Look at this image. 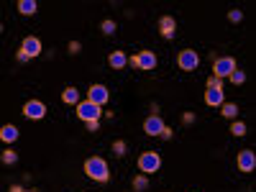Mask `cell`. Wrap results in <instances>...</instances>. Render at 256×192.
Instances as JSON below:
<instances>
[{
    "label": "cell",
    "mask_w": 256,
    "mask_h": 192,
    "mask_svg": "<svg viewBox=\"0 0 256 192\" xmlns=\"http://www.w3.org/2000/svg\"><path fill=\"white\" fill-rule=\"evenodd\" d=\"M23 115L29 118V121H41V118L47 115V105H44L41 100H29V103L23 105Z\"/></svg>",
    "instance_id": "8992f818"
},
{
    "label": "cell",
    "mask_w": 256,
    "mask_h": 192,
    "mask_svg": "<svg viewBox=\"0 0 256 192\" xmlns=\"http://www.w3.org/2000/svg\"><path fill=\"white\" fill-rule=\"evenodd\" d=\"M77 115L82 118V121H100V115H103V108L90 103V100H80L77 103Z\"/></svg>",
    "instance_id": "277c9868"
},
{
    "label": "cell",
    "mask_w": 256,
    "mask_h": 192,
    "mask_svg": "<svg viewBox=\"0 0 256 192\" xmlns=\"http://www.w3.org/2000/svg\"><path fill=\"white\" fill-rule=\"evenodd\" d=\"M0 161H3V164H8V167H13V164L18 161V154H16L13 149H5L3 154H0Z\"/></svg>",
    "instance_id": "ac0fdd59"
},
{
    "label": "cell",
    "mask_w": 256,
    "mask_h": 192,
    "mask_svg": "<svg viewBox=\"0 0 256 192\" xmlns=\"http://www.w3.org/2000/svg\"><path fill=\"white\" fill-rule=\"evenodd\" d=\"M16 62H18V64H26V62H31V59H29V54H23L21 49H18V51H16Z\"/></svg>",
    "instance_id": "83f0119b"
},
{
    "label": "cell",
    "mask_w": 256,
    "mask_h": 192,
    "mask_svg": "<svg viewBox=\"0 0 256 192\" xmlns=\"http://www.w3.org/2000/svg\"><path fill=\"white\" fill-rule=\"evenodd\" d=\"M100 31H103L105 36H111V33H115V21L113 18H105L103 23H100Z\"/></svg>",
    "instance_id": "7402d4cb"
},
{
    "label": "cell",
    "mask_w": 256,
    "mask_h": 192,
    "mask_svg": "<svg viewBox=\"0 0 256 192\" xmlns=\"http://www.w3.org/2000/svg\"><path fill=\"white\" fill-rule=\"evenodd\" d=\"M67 49H69V54H80V51H82V44H80V41H69Z\"/></svg>",
    "instance_id": "4316f807"
},
{
    "label": "cell",
    "mask_w": 256,
    "mask_h": 192,
    "mask_svg": "<svg viewBox=\"0 0 256 192\" xmlns=\"http://www.w3.org/2000/svg\"><path fill=\"white\" fill-rule=\"evenodd\" d=\"M164 126H167V123L161 121V115L154 113V115H149V118L144 121V131H146V136H159Z\"/></svg>",
    "instance_id": "ba28073f"
},
{
    "label": "cell",
    "mask_w": 256,
    "mask_h": 192,
    "mask_svg": "<svg viewBox=\"0 0 256 192\" xmlns=\"http://www.w3.org/2000/svg\"><path fill=\"white\" fill-rule=\"evenodd\" d=\"M208 90H223V80L210 77V80H208Z\"/></svg>",
    "instance_id": "484cf974"
},
{
    "label": "cell",
    "mask_w": 256,
    "mask_h": 192,
    "mask_svg": "<svg viewBox=\"0 0 256 192\" xmlns=\"http://www.w3.org/2000/svg\"><path fill=\"white\" fill-rule=\"evenodd\" d=\"M231 133H233V136H246V123H243V121H236V123L231 126Z\"/></svg>",
    "instance_id": "cb8c5ba5"
},
{
    "label": "cell",
    "mask_w": 256,
    "mask_h": 192,
    "mask_svg": "<svg viewBox=\"0 0 256 192\" xmlns=\"http://www.w3.org/2000/svg\"><path fill=\"white\" fill-rule=\"evenodd\" d=\"M177 67L182 72H195L200 67V54L195 49H182L179 57H177Z\"/></svg>",
    "instance_id": "3957f363"
},
{
    "label": "cell",
    "mask_w": 256,
    "mask_h": 192,
    "mask_svg": "<svg viewBox=\"0 0 256 192\" xmlns=\"http://www.w3.org/2000/svg\"><path fill=\"white\" fill-rule=\"evenodd\" d=\"M146 187H149V179H146V175H136V177H133V190H136V192H144Z\"/></svg>",
    "instance_id": "ffe728a7"
},
{
    "label": "cell",
    "mask_w": 256,
    "mask_h": 192,
    "mask_svg": "<svg viewBox=\"0 0 256 192\" xmlns=\"http://www.w3.org/2000/svg\"><path fill=\"white\" fill-rule=\"evenodd\" d=\"M18 11H21L23 16H33L36 11H39V3H36V0H21V3H18Z\"/></svg>",
    "instance_id": "e0dca14e"
},
{
    "label": "cell",
    "mask_w": 256,
    "mask_h": 192,
    "mask_svg": "<svg viewBox=\"0 0 256 192\" xmlns=\"http://www.w3.org/2000/svg\"><path fill=\"white\" fill-rule=\"evenodd\" d=\"M154 67H157V57H154V51L136 54V69H154Z\"/></svg>",
    "instance_id": "7c38bea8"
},
{
    "label": "cell",
    "mask_w": 256,
    "mask_h": 192,
    "mask_svg": "<svg viewBox=\"0 0 256 192\" xmlns=\"http://www.w3.org/2000/svg\"><path fill=\"white\" fill-rule=\"evenodd\" d=\"M62 103H64V105H77V103H80V90H77V87H64Z\"/></svg>",
    "instance_id": "2e32d148"
},
{
    "label": "cell",
    "mask_w": 256,
    "mask_h": 192,
    "mask_svg": "<svg viewBox=\"0 0 256 192\" xmlns=\"http://www.w3.org/2000/svg\"><path fill=\"white\" fill-rule=\"evenodd\" d=\"M228 21H231V23H241L243 21V13L239 11V8H233V11L228 13Z\"/></svg>",
    "instance_id": "d4e9b609"
},
{
    "label": "cell",
    "mask_w": 256,
    "mask_h": 192,
    "mask_svg": "<svg viewBox=\"0 0 256 192\" xmlns=\"http://www.w3.org/2000/svg\"><path fill=\"white\" fill-rule=\"evenodd\" d=\"M11 192H23V187H21V185H13V187H11Z\"/></svg>",
    "instance_id": "1f68e13d"
},
{
    "label": "cell",
    "mask_w": 256,
    "mask_h": 192,
    "mask_svg": "<svg viewBox=\"0 0 256 192\" xmlns=\"http://www.w3.org/2000/svg\"><path fill=\"white\" fill-rule=\"evenodd\" d=\"M23 192H36V190H23Z\"/></svg>",
    "instance_id": "d6a6232c"
},
{
    "label": "cell",
    "mask_w": 256,
    "mask_h": 192,
    "mask_svg": "<svg viewBox=\"0 0 256 192\" xmlns=\"http://www.w3.org/2000/svg\"><path fill=\"white\" fill-rule=\"evenodd\" d=\"M221 113L225 118H236V115H239V105H236V103H223L221 105Z\"/></svg>",
    "instance_id": "d6986e66"
},
{
    "label": "cell",
    "mask_w": 256,
    "mask_h": 192,
    "mask_svg": "<svg viewBox=\"0 0 256 192\" xmlns=\"http://www.w3.org/2000/svg\"><path fill=\"white\" fill-rule=\"evenodd\" d=\"M85 175L95 182H108L111 179V169H108V161L103 157H90L85 161Z\"/></svg>",
    "instance_id": "6da1fadb"
},
{
    "label": "cell",
    "mask_w": 256,
    "mask_h": 192,
    "mask_svg": "<svg viewBox=\"0 0 256 192\" xmlns=\"http://www.w3.org/2000/svg\"><path fill=\"white\" fill-rule=\"evenodd\" d=\"M182 121H185V126H192V123H195V113H185V115H182Z\"/></svg>",
    "instance_id": "4dcf8cb0"
},
{
    "label": "cell",
    "mask_w": 256,
    "mask_h": 192,
    "mask_svg": "<svg viewBox=\"0 0 256 192\" xmlns=\"http://www.w3.org/2000/svg\"><path fill=\"white\" fill-rule=\"evenodd\" d=\"M18 136H21V131H18L13 123H5L3 128H0V141H5V144L18 141Z\"/></svg>",
    "instance_id": "5bb4252c"
},
{
    "label": "cell",
    "mask_w": 256,
    "mask_h": 192,
    "mask_svg": "<svg viewBox=\"0 0 256 192\" xmlns=\"http://www.w3.org/2000/svg\"><path fill=\"white\" fill-rule=\"evenodd\" d=\"M161 169V157H159V151H144L141 157H139V172L141 175H154V172H159Z\"/></svg>",
    "instance_id": "7a4b0ae2"
},
{
    "label": "cell",
    "mask_w": 256,
    "mask_h": 192,
    "mask_svg": "<svg viewBox=\"0 0 256 192\" xmlns=\"http://www.w3.org/2000/svg\"><path fill=\"white\" fill-rule=\"evenodd\" d=\"M236 164H239V169L241 172H254V167H256V154L251 151V149H246V151H241L239 154V159H236Z\"/></svg>",
    "instance_id": "9c48e42d"
},
{
    "label": "cell",
    "mask_w": 256,
    "mask_h": 192,
    "mask_svg": "<svg viewBox=\"0 0 256 192\" xmlns=\"http://www.w3.org/2000/svg\"><path fill=\"white\" fill-rule=\"evenodd\" d=\"M233 69H239V67H236V59H233V57H221V59L213 62V77H218V80L228 77Z\"/></svg>",
    "instance_id": "5b68a950"
},
{
    "label": "cell",
    "mask_w": 256,
    "mask_h": 192,
    "mask_svg": "<svg viewBox=\"0 0 256 192\" xmlns=\"http://www.w3.org/2000/svg\"><path fill=\"white\" fill-rule=\"evenodd\" d=\"M108 97H111V93H108L105 85H93L87 90V100H90V103H95V105H100V108L108 103Z\"/></svg>",
    "instance_id": "52a82bcc"
},
{
    "label": "cell",
    "mask_w": 256,
    "mask_h": 192,
    "mask_svg": "<svg viewBox=\"0 0 256 192\" xmlns=\"http://www.w3.org/2000/svg\"><path fill=\"white\" fill-rule=\"evenodd\" d=\"M85 126H87V131H90V133H95L97 128H100V121H87Z\"/></svg>",
    "instance_id": "f546056e"
},
{
    "label": "cell",
    "mask_w": 256,
    "mask_h": 192,
    "mask_svg": "<svg viewBox=\"0 0 256 192\" xmlns=\"http://www.w3.org/2000/svg\"><path fill=\"white\" fill-rule=\"evenodd\" d=\"M228 77H231V82H233V85H239V87H241L243 82H246V72H243V69H233Z\"/></svg>",
    "instance_id": "44dd1931"
},
{
    "label": "cell",
    "mask_w": 256,
    "mask_h": 192,
    "mask_svg": "<svg viewBox=\"0 0 256 192\" xmlns=\"http://www.w3.org/2000/svg\"><path fill=\"white\" fill-rule=\"evenodd\" d=\"M159 31L164 39H175V31H177V21L172 16H161L159 18Z\"/></svg>",
    "instance_id": "8fae6325"
},
{
    "label": "cell",
    "mask_w": 256,
    "mask_h": 192,
    "mask_svg": "<svg viewBox=\"0 0 256 192\" xmlns=\"http://www.w3.org/2000/svg\"><path fill=\"white\" fill-rule=\"evenodd\" d=\"M126 149H128V144H126L123 139L113 141V151H115V157H126Z\"/></svg>",
    "instance_id": "603a6c76"
},
{
    "label": "cell",
    "mask_w": 256,
    "mask_h": 192,
    "mask_svg": "<svg viewBox=\"0 0 256 192\" xmlns=\"http://www.w3.org/2000/svg\"><path fill=\"white\" fill-rule=\"evenodd\" d=\"M108 64H111L113 69H123L126 64H128V57H126V54H123L121 49H118V51H113L111 57H108Z\"/></svg>",
    "instance_id": "9a60e30c"
},
{
    "label": "cell",
    "mask_w": 256,
    "mask_h": 192,
    "mask_svg": "<svg viewBox=\"0 0 256 192\" xmlns=\"http://www.w3.org/2000/svg\"><path fill=\"white\" fill-rule=\"evenodd\" d=\"M223 103H225V93H223V90H208V93H205V105L221 108Z\"/></svg>",
    "instance_id": "4fadbf2b"
},
{
    "label": "cell",
    "mask_w": 256,
    "mask_h": 192,
    "mask_svg": "<svg viewBox=\"0 0 256 192\" xmlns=\"http://www.w3.org/2000/svg\"><path fill=\"white\" fill-rule=\"evenodd\" d=\"M21 51L29 54V59L39 57V54H41V39H36V36H26L23 44H21Z\"/></svg>",
    "instance_id": "30bf717a"
},
{
    "label": "cell",
    "mask_w": 256,
    "mask_h": 192,
    "mask_svg": "<svg viewBox=\"0 0 256 192\" xmlns=\"http://www.w3.org/2000/svg\"><path fill=\"white\" fill-rule=\"evenodd\" d=\"M159 136H161V139H164V141H169V139H172V136H175V133H172V128H169V126H164Z\"/></svg>",
    "instance_id": "f1b7e54d"
},
{
    "label": "cell",
    "mask_w": 256,
    "mask_h": 192,
    "mask_svg": "<svg viewBox=\"0 0 256 192\" xmlns=\"http://www.w3.org/2000/svg\"><path fill=\"white\" fill-rule=\"evenodd\" d=\"M0 33H3V23H0Z\"/></svg>",
    "instance_id": "836d02e7"
}]
</instances>
